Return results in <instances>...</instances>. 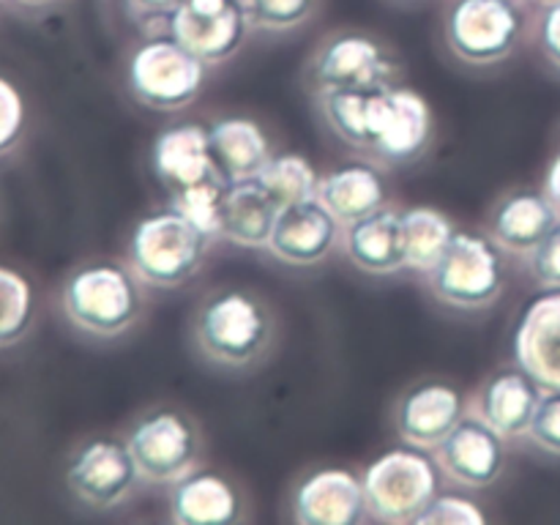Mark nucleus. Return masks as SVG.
<instances>
[{
	"instance_id": "f257e3e1",
	"label": "nucleus",
	"mask_w": 560,
	"mask_h": 525,
	"mask_svg": "<svg viewBox=\"0 0 560 525\" xmlns=\"http://www.w3.org/2000/svg\"><path fill=\"white\" fill-rule=\"evenodd\" d=\"M191 339L202 359L222 370H249L277 342V315L255 290L217 288L191 317Z\"/></svg>"
},
{
	"instance_id": "f03ea898",
	"label": "nucleus",
	"mask_w": 560,
	"mask_h": 525,
	"mask_svg": "<svg viewBox=\"0 0 560 525\" xmlns=\"http://www.w3.org/2000/svg\"><path fill=\"white\" fill-rule=\"evenodd\" d=\"M142 279L131 266L98 260L77 268L63 284V315L88 337L115 339L131 331L145 312Z\"/></svg>"
},
{
	"instance_id": "7ed1b4c3",
	"label": "nucleus",
	"mask_w": 560,
	"mask_h": 525,
	"mask_svg": "<svg viewBox=\"0 0 560 525\" xmlns=\"http://www.w3.org/2000/svg\"><path fill=\"white\" fill-rule=\"evenodd\" d=\"M211 235L173 206L145 213L135 224L126 257L137 277L159 290H175L200 273L211 249Z\"/></svg>"
},
{
	"instance_id": "20e7f679",
	"label": "nucleus",
	"mask_w": 560,
	"mask_h": 525,
	"mask_svg": "<svg viewBox=\"0 0 560 525\" xmlns=\"http://www.w3.org/2000/svg\"><path fill=\"white\" fill-rule=\"evenodd\" d=\"M211 66L170 33H153L137 44L126 63V85L142 107L159 113L184 109L200 96Z\"/></svg>"
},
{
	"instance_id": "39448f33",
	"label": "nucleus",
	"mask_w": 560,
	"mask_h": 525,
	"mask_svg": "<svg viewBox=\"0 0 560 525\" xmlns=\"http://www.w3.org/2000/svg\"><path fill=\"white\" fill-rule=\"evenodd\" d=\"M424 277L441 304L463 312L487 310L501 299L506 284L503 249L490 235L457 230L441 260Z\"/></svg>"
},
{
	"instance_id": "423d86ee",
	"label": "nucleus",
	"mask_w": 560,
	"mask_h": 525,
	"mask_svg": "<svg viewBox=\"0 0 560 525\" xmlns=\"http://www.w3.org/2000/svg\"><path fill=\"white\" fill-rule=\"evenodd\" d=\"M399 58L375 33L345 31L320 38L306 60V82L317 91H375L394 85L399 77Z\"/></svg>"
},
{
	"instance_id": "0eeeda50",
	"label": "nucleus",
	"mask_w": 560,
	"mask_h": 525,
	"mask_svg": "<svg viewBox=\"0 0 560 525\" xmlns=\"http://www.w3.org/2000/svg\"><path fill=\"white\" fill-rule=\"evenodd\" d=\"M370 520L408 525L419 523L421 512L438 495V465L427 448H388L361 474Z\"/></svg>"
},
{
	"instance_id": "6e6552de",
	"label": "nucleus",
	"mask_w": 560,
	"mask_h": 525,
	"mask_svg": "<svg viewBox=\"0 0 560 525\" xmlns=\"http://www.w3.org/2000/svg\"><path fill=\"white\" fill-rule=\"evenodd\" d=\"M523 36V0H452L443 14L448 52L468 66L503 63Z\"/></svg>"
},
{
	"instance_id": "1a4fd4ad",
	"label": "nucleus",
	"mask_w": 560,
	"mask_h": 525,
	"mask_svg": "<svg viewBox=\"0 0 560 525\" xmlns=\"http://www.w3.org/2000/svg\"><path fill=\"white\" fill-rule=\"evenodd\" d=\"M140 479L148 485H175L200 468L202 435L195 419L175 408L142 413L126 435Z\"/></svg>"
},
{
	"instance_id": "9d476101",
	"label": "nucleus",
	"mask_w": 560,
	"mask_h": 525,
	"mask_svg": "<svg viewBox=\"0 0 560 525\" xmlns=\"http://www.w3.org/2000/svg\"><path fill=\"white\" fill-rule=\"evenodd\" d=\"M435 137V115L413 88L386 85L372 91L370 153L381 164H408L424 156Z\"/></svg>"
},
{
	"instance_id": "9b49d317",
	"label": "nucleus",
	"mask_w": 560,
	"mask_h": 525,
	"mask_svg": "<svg viewBox=\"0 0 560 525\" xmlns=\"http://www.w3.org/2000/svg\"><path fill=\"white\" fill-rule=\"evenodd\" d=\"M140 470L126 441L118 438H93L82 443L69 459L66 485L77 501L93 509H115L135 492Z\"/></svg>"
},
{
	"instance_id": "f8f14e48",
	"label": "nucleus",
	"mask_w": 560,
	"mask_h": 525,
	"mask_svg": "<svg viewBox=\"0 0 560 525\" xmlns=\"http://www.w3.org/2000/svg\"><path fill=\"white\" fill-rule=\"evenodd\" d=\"M238 0H180L167 33L208 66L228 63L249 33Z\"/></svg>"
},
{
	"instance_id": "ddd939ff",
	"label": "nucleus",
	"mask_w": 560,
	"mask_h": 525,
	"mask_svg": "<svg viewBox=\"0 0 560 525\" xmlns=\"http://www.w3.org/2000/svg\"><path fill=\"white\" fill-rule=\"evenodd\" d=\"M293 523L355 525L370 520L361 476L348 468H317L306 474L290 495Z\"/></svg>"
},
{
	"instance_id": "4468645a",
	"label": "nucleus",
	"mask_w": 560,
	"mask_h": 525,
	"mask_svg": "<svg viewBox=\"0 0 560 525\" xmlns=\"http://www.w3.org/2000/svg\"><path fill=\"white\" fill-rule=\"evenodd\" d=\"M435 463L457 485L481 490L503 474V438L476 413L463 416L435 446Z\"/></svg>"
},
{
	"instance_id": "2eb2a0df",
	"label": "nucleus",
	"mask_w": 560,
	"mask_h": 525,
	"mask_svg": "<svg viewBox=\"0 0 560 525\" xmlns=\"http://www.w3.org/2000/svg\"><path fill=\"white\" fill-rule=\"evenodd\" d=\"M339 219L320 200H304L279 211L266 249L284 266L310 268L326 260L342 238Z\"/></svg>"
},
{
	"instance_id": "dca6fc26",
	"label": "nucleus",
	"mask_w": 560,
	"mask_h": 525,
	"mask_svg": "<svg viewBox=\"0 0 560 525\" xmlns=\"http://www.w3.org/2000/svg\"><path fill=\"white\" fill-rule=\"evenodd\" d=\"M465 416L463 394L443 381H421L405 388L394 408V427L410 446L435 448Z\"/></svg>"
},
{
	"instance_id": "f3484780",
	"label": "nucleus",
	"mask_w": 560,
	"mask_h": 525,
	"mask_svg": "<svg viewBox=\"0 0 560 525\" xmlns=\"http://www.w3.org/2000/svg\"><path fill=\"white\" fill-rule=\"evenodd\" d=\"M541 392L545 388L523 366H506L481 383L474 397V413L487 421L503 441L525 438Z\"/></svg>"
},
{
	"instance_id": "a211bd4d",
	"label": "nucleus",
	"mask_w": 560,
	"mask_h": 525,
	"mask_svg": "<svg viewBox=\"0 0 560 525\" xmlns=\"http://www.w3.org/2000/svg\"><path fill=\"white\" fill-rule=\"evenodd\" d=\"M514 361L541 388H560V290L528 304L514 334Z\"/></svg>"
},
{
	"instance_id": "6ab92c4d",
	"label": "nucleus",
	"mask_w": 560,
	"mask_h": 525,
	"mask_svg": "<svg viewBox=\"0 0 560 525\" xmlns=\"http://www.w3.org/2000/svg\"><path fill=\"white\" fill-rule=\"evenodd\" d=\"M342 252L359 271L370 277H392L405 271L402 211L383 206L345 224Z\"/></svg>"
},
{
	"instance_id": "aec40b11",
	"label": "nucleus",
	"mask_w": 560,
	"mask_h": 525,
	"mask_svg": "<svg viewBox=\"0 0 560 525\" xmlns=\"http://www.w3.org/2000/svg\"><path fill=\"white\" fill-rule=\"evenodd\" d=\"M560 224L545 191L517 189L503 195L487 217V235L503 252L528 257Z\"/></svg>"
},
{
	"instance_id": "412c9836",
	"label": "nucleus",
	"mask_w": 560,
	"mask_h": 525,
	"mask_svg": "<svg viewBox=\"0 0 560 525\" xmlns=\"http://www.w3.org/2000/svg\"><path fill=\"white\" fill-rule=\"evenodd\" d=\"M279 211L282 206L257 178L228 180L219 206V238L244 249H266Z\"/></svg>"
},
{
	"instance_id": "4be33fe9",
	"label": "nucleus",
	"mask_w": 560,
	"mask_h": 525,
	"mask_svg": "<svg viewBox=\"0 0 560 525\" xmlns=\"http://www.w3.org/2000/svg\"><path fill=\"white\" fill-rule=\"evenodd\" d=\"M170 520L178 525H233L241 520V495L222 474L197 468L170 485Z\"/></svg>"
},
{
	"instance_id": "5701e85b",
	"label": "nucleus",
	"mask_w": 560,
	"mask_h": 525,
	"mask_svg": "<svg viewBox=\"0 0 560 525\" xmlns=\"http://www.w3.org/2000/svg\"><path fill=\"white\" fill-rule=\"evenodd\" d=\"M151 167L167 191L189 186L213 173L211 135L200 124H175L156 135L151 145Z\"/></svg>"
},
{
	"instance_id": "b1692460",
	"label": "nucleus",
	"mask_w": 560,
	"mask_h": 525,
	"mask_svg": "<svg viewBox=\"0 0 560 525\" xmlns=\"http://www.w3.org/2000/svg\"><path fill=\"white\" fill-rule=\"evenodd\" d=\"M317 200L342 224L388 206V184L377 164L350 162L317 180Z\"/></svg>"
},
{
	"instance_id": "393cba45",
	"label": "nucleus",
	"mask_w": 560,
	"mask_h": 525,
	"mask_svg": "<svg viewBox=\"0 0 560 525\" xmlns=\"http://www.w3.org/2000/svg\"><path fill=\"white\" fill-rule=\"evenodd\" d=\"M208 135H211L213 162L224 180L255 178L273 156L266 129L252 118L241 115L219 118L208 126Z\"/></svg>"
},
{
	"instance_id": "a878e982",
	"label": "nucleus",
	"mask_w": 560,
	"mask_h": 525,
	"mask_svg": "<svg viewBox=\"0 0 560 525\" xmlns=\"http://www.w3.org/2000/svg\"><path fill=\"white\" fill-rule=\"evenodd\" d=\"M452 217L430 206L402 208V238H405V268L424 277L454 238Z\"/></svg>"
},
{
	"instance_id": "bb28decb",
	"label": "nucleus",
	"mask_w": 560,
	"mask_h": 525,
	"mask_svg": "<svg viewBox=\"0 0 560 525\" xmlns=\"http://www.w3.org/2000/svg\"><path fill=\"white\" fill-rule=\"evenodd\" d=\"M370 102L372 91H317L315 104L328 129L345 145L364 151L370 148Z\"/></svg>"
},
{
	"instance_id": "cd10ccee",
	"label": "nucleus",
	"mask_w": 560,
	"mask_h": 525,
	"mask_svg": "<svg viewBox=\"0 0 560 525\" xmlns=\"http://www.w3.org/2000/svg\"><path fill=\"white\" fill-rule=\"evenodd\" d=\"M262 186L273 195L279 206H295V202L315 200L317 180L320 175L315 173L310 162L299 153H273L266 167L255 175Z\"/></svg>"
},
{
	"instance_id": "c85d7f7f",
	"label": "nucleus",
	"mask_w": 560,
	"mask_h": 525,
	"mask_svg": "<svg viewBox=\"0 0 560 525\" xmlns=\"http://www.w3.org/2000/svg\"><path fill=\"white\" fill-rule=\"evenodd\" d=\"M36 315L33 288L20 271L0 266V348H11L31 331Z\"/></svg>"
},
{
	"instance_id": "c756f323",
	"label": "nucleus",
	"mask_w": 560,
	"mask_h": 525,
	"mask_svg": "<svg viewBox=\"0 0 560 525\" xmlns=\"http://www.w3.org/2000/svg\"><path fill=\"white\" fill-rule=\"evenodd\" d=\"M224 189H228V180L219 170H213L206 178L170 191V206L195 222L202 233L219 238V206H222Z\"/></svg>"
},
{
	"instance_id": "7c9ffc66",
	"label": "nucleus",
	"mask_w": 560,
	"mask_h": 525,
	"mask_svg": "<svg viewBox=\"0 0 560 525\" xmlns=\"http://www.w3.org/2000/svg\"><path fill=\"white\" fill-rule=\"evenodd\" d=\"M323 0H238L252 31L293 33L312 22Z\"/></svg>"
},
{
	"instance_id": "2f4dec72",
	"label": "nucleus",
	"mask_w": 560,
	"mask_h": 525,
	"mask_svg": "<svg viewBox=\"0 0 560 525\" xmlns=\"http://www.w3.org/2000/svg\"><path fill=\"white\" fill-rule=\"evenodd\" d=\"M525 438L541 452L560 457V388H545L541 392Z\"/></svg>"
},
{
	"instance_id": "473e14b6",
	"label": "nucleus",
	"mask_w": 560,
	"mask_h": 525,
	"mask_svg": "<svg viewBox=\"0 0 560 525\" xmlns=\"http://www.w3.org/2000/svg\"><path fill=\"white\" fill-rule=\"evenodd\" d=\"M25 98L16 91L14 82L0 77V156L11 153L25 131Z\"/></svg>"
},
{
	"instance_id": "72a5a7b5",
	"label": "nucleus",
	"mask_w": 560,
	"mask_h": 525,
	"mask_svg": "<svg viewBox=\"0 0 560 525\" xmlns=\"http://www.w3.org/2000/svg\"><path fill=\"white\" fill-rule=\"evenodd\" d=\"M479 503L468 501L463 495H435L430 506L421 512L419 525H479L485 523Z\"/></svg>"
},
{
	"instance_id": "f704fd0d",
	"label": "nucleus",
	"mask_w": 560,
	"mask_h": 525,
	"mask_svg": "<svg viewBox=\"0 0 560 525\" xmlns=\"http://www.w3.org/2000/svg\"><path fill=\"white\" fill-rule=\"evenodd\" d=\"M178 3L180 0H120V9L142 33L153 36V33H167L170 16Z\"/></svg>"
},
{
	"instance_id": "c9c22d12",
	"label": "nucleus",
	"mask_w": 560,
	"mask_h": 525,
	"mask_svg": "<svg viewBox=\"0 0 560 525\" xmlns=\"http://www.w3.org/2000/svg\"><path fill=\"white\" fill-rule=\"evenodd\" d=\"M528 271L536 284L560 290V224L528 255Z\"/></svg>"
},
{
	"instance_id": "e433bc0d",
	"label": "nucleus",
	"mask_w": 560,
	"mask_h": 525,
	"mask_svg": "<svg viewBox=\"0 0 560 525\" xmlns=\"http://www.w3.org/2000/svg\"><path fill=\"white\" fill-rule=\"evenodd\" d=\"M536 38L545 58L560 71V0L541 5L539 20H536Z\"/></svg>"
},
{
	"instance_id": "4c0bfd02",
	"label": "nucleus",
	"mask_w": 560,
	"mask_h": 525,
	"mask_svg": "<svg viewBox=\"0 0 560 525\" xmlns=\"http://www.w3.org/2000/svg\"><path fill=\"white\" fill-rule=\"evenodd\" d=\"M545 195H547V200L552 202V208H556V213L560 219V156L550 164V170H547Z\"/></svg>"
},
{
	"instance_id": "58836bf2",
	"label": "nucleus",
	"mask_w": 560,
	"mask_h": 525,
	"mask_svg": "<svg viewBox=\"0 0 560 525\" xmlns=\"http://www.w3.org/2000/svg\"><path fill=\"white\" fill-rule=\"evenodd\" d=\"M11 3H16L20 9H25V11H44V9H52V5L63 3V0H11Z\"/></svg>"
},
{
	"instance_id": "ea45409f",
	"label": "nucleus",
	"mask_w": 560,
	"mask_h": 525,
	"mask_svg": "<svg viewBox=\"0 0 560 525\" xmlns=\"http://www.w3.org/2000/svg\"><path fill=\"white\" fill-rule=\"evenodd\" d=\"M534 3H539V5H545V3H556V0H534Z\"/></svg>"
}]
</instances>
